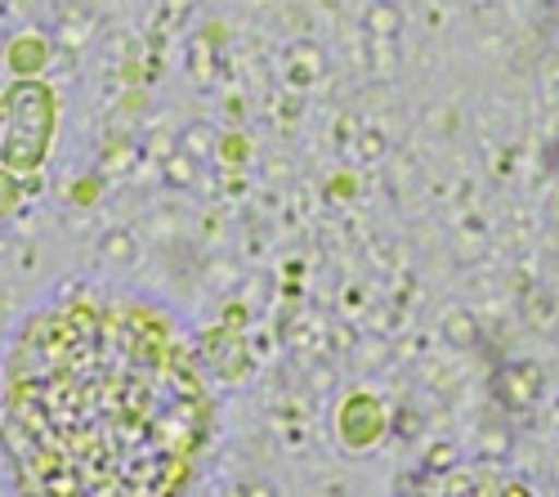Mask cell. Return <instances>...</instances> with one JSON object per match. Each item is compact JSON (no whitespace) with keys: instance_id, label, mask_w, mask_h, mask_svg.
<instances>
[{"instance_id":"cell-1","label":"cell","mask_w":559,"mask_h":497,"mask_svg":"<svg viewBox=\"0 0 559 497\" xmlns=\"http://www.w3.org/2000/svg\"><path fill=\"white\" fill-rule=\"evenodd\" d=\"M206 403L166 328L68 309L27 332L10 390V448L36 488L166 493L202 439Z\"/></svg>"}]
</instances>
